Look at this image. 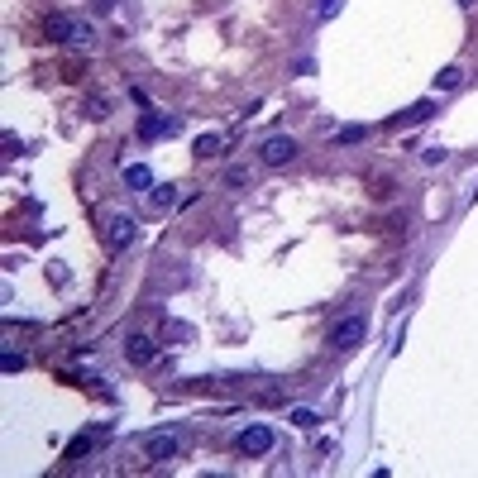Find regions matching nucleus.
I'll return each mask as SVG.
<instances>
[{
  "label": "nucleus",
  "instance_id": "nucleus-1",
  "mask_svg": "<svg viewBox=\"0 0 478 478\" xmlns=\"http://www.w3.org/2000/svg\"><path fill=\"white\" fill-rule=\"evenodd\" d=\"M139 454H144L149 464H168V459L182 454V440H177V430H153V435L139 440Z\"/></svg>",
  "mask_w": 478,
  "mask_h": 478
},
{
  "label": "nucleus",
  "instance_id": "nucleus-2",
  "mask_svg": "<svg viewBox=\"0 0 478 478\" xmlns=\"http://www.w3.org/2000/svg\"><path fill=\"white\" fill-rule=\"evenodd\" d=\"M48 39H57V43H91L96 39V29L86 25V20H77V15H53L48 20Z\"/></svg>",
  "mask_w": 478,
  "mask_h": 478
},
{
  "label": "nucleus",
  "instance_id": "nucleus-3",
  "mask_svg": "<svg viewBox=\"0 0 478 478\" xmlns=\"http://www.w3.org/2000/svg\"><path fill=\"white\" fill-rule=\"evenodd\" d=\"M364 335H369L364 316H345V320H335V330H330V345L340 349V354H349V349L364 345Z\"/></svg>",
  "mask_w": 478,
  "mask_h": 478
},
{
  "label": "nucleus",
  "instance_id": "nucleus-4",
  "mask_svg": "<svg viewBox=\"0 0 478 478\" xmlns=\"http://www.w3.org/2000/svg\"><path fill=\"white\" fill-rule=\"evenodd\" d=\"M259 158H264L268 168L292 163V158H296V139H292V134H273V139H264V144H259Z\"/></svg>",
  "mask_w": 478,
  "mask_h": 478
},
{
  "label": "nucleus",
  "instance_id": "nucleus-5",
  "mask_svg": "<svg viewBox=\"0 0 478 478\" xmlns=\"http://www.w3.org/2000/svg\"><path fill=\"white\" fill-rule=\"evenodd\" d=\"M134 239H139L134 215H110V220H106V244H110V249H130Z\"/></svg>",
  "mask_w": 478,
  "mask_h": 478
},
{
  "label": "nucleus",
  "instance_id": "nucleus-6",
  "mask_svg": "<svg viewBox=\"0 0 478 478\" xmlns=\"http://www.w3.org/2000/svg\"><path fill=\"white\" fill-rule=\"evenodd\" d=\"M273 440H278L273 425H244V430H239V450H244V454H268V450H273Z\"/></svg>",
  "mask_w": 478,
  "mask_h": 478
},
{
  "label": "nucleus",
  "instance_id": "nucleus-7",
  "mask_svg": "<svg viewBox=\"0 0 478 478\" xmlns=\"http://www.w3.org/2000/svg\"><path fill=\"white\" fill-rule=\"evenodd\" d=\"M182 120L177 115H144L139 120V139H163V134H177Z\"/></svg>",
  "mask_w": 478,
  "mask_h": 478
},
{
  "label": "nucleus",
  "instance_id": "nucleus-8",
  "mask_svg": "<svg viewBox=\"0 0 478 478\" xmlns=\"http://www.w3.org/2000/svg\"><path fill=\"white\" fill-rule=\"evenodd\" d=\"M125 359L139 364V369H149V364L158 359V345H153L149 335H130V340H125Z\"/></svg>",
  "mask_w": 478,
  "mask_h": 478
},
{
  "label": "nucleus",
  "instance_id": "nucleus-9",
  "mask_svg": "<svg viewBox=\"0 0 478 478\" xmlns=\"http://www.w3.org/2000/svg\"><path fill=\"white\" fill-rule=\"evenodd\" d=\"M125 182H130L134 191H153V172H149L144 163H130V168H125Z\"/></svg>",
  "mask_w": 478,
  "mask_h": 478
},
{
  "label": "nucleus",
  "instance_id": "nucleus-10",
  "mask_svg": "<svg viewBox=\"0 0 478 478\" xmlns=\"http://www.w3.org/2000/svg\"><path fill=\"white\" fill-rule=\"evenodd\" d=\"M149 201H153V211H168V206L177 201V186L172 182H153V196H149Z\"/></svg>",
  "mask_w": 478,
  "mask_h": 478
},
{
  "label": "nucleus",
  "instance_id": "nucleus-11",
  "mask_svg": "<svg viewBox=\"0 0 478 478\" xmlns=\"http://www.w3.org/2000/svg\"><path fill=\"white\" fill-rule=\"evenodd\" d=\"M220 144H225L220 134H201V139L191 144V153H196V158H215V153H220Z\"/></svg>",
  "mask_w": 478,
  "mask_h": 478
},
{
  "label": "nucleus",
  "instance_id": "nucleus-12",
  "mask_svg": "<svg viewBox=\"0 0 478 478\" xmlns=\"http://www.w3.org/2000/svg\"><path fill=\"white\" fill-rule=\"evenodd\" d=\"M397 120H402V125H421V120H430V101H416L411 110H402Z\"/></svg>",
  "mask_w": 478,
  "mask_h": 478
},
{
  "label": "nucleus",
  "instance_id": "nucleus-13",
  "mask_svg": "<svg viewBox=\"0 0 478 478\" xmlns=\"http://www.w3.org/2000/svg\"><path fill=\"white\" fill-rule=\"evenodd\" d=\"M459 81H464V72H459V67H445V72L435 77V91H454Z\"/></svg>",
  "mask_w": 478,
  "mask_h": 478
},
{
  "label": "nucleus",
  "instance_id": "nucleus-14",
  "mask_svg": "<svg viewBox=\"0 0 478 478\" xmlns=\"http://www.w3.org/2000/svg\"><path fill=\"white\" fill-rule=\"evenodd\" d=\"M364 134H369V130H364V125H345V130L335 134V139H340V144H359Z\"/></svg>",
  "mask_w": 478,
  "mask_h": 478
},
{
  "label": "nucleus",
  "instance_id": "nucleus-15",
  "mask_svg": "<svg viewBox=\"0 0 478 478\" xmlns=\"http://www.w3.org/2000/svg\"><path fill=\"white\" fill-rule=\"evenodd\" d=\"M340 5H345V0H320V5H316V20H335V15H340Z\"/></svg>",
  "mask_w": 478,
  "mask_h": 478
},
{
  "label": "nucleus",
  "instance_id": "nucleus-16",
  "mask_svg": "<svg viewBox=\"0 0 478 478\" xmlns=\"http://www.w3.org/2000/svg\"><path fill=\"white\" fill-rule=\"evenodd\" d=\"M292 425H301V430H316L320 416H316V411H292Z\"/></svg>",
  "mask_w": 478,
  "mask_h": 478
},
{
  "label": "nucleus",
  "instance_id": "nucleus-17",
  "mask_svg": "<svg viewBox=\"0 0 478 478\" xmlns=\"http://www.w3.org/2000/svg\"><path fill=\"white\" fill-rule=\"evenodd\" d=\"M0 364H5V373H15V369H25V354H5Z\"/></svg>",
  "mask_w": 478,
  "mask_h": 478
},
{
  "label": "nucleus",
  "instance_id": "nucleus-18",
  "mask_svg": "<svg viewBox=\"0 0 478 478\" xmlns=\"http://www.w3.org/2000/svg\"><path fill=\"white\" fill-rule=\"evenodd\" d=\"M86 110H91V120H106V115H110V106H106V101H91Z\"/></svg>",
  "mask_w": 478,
  "mask_h": 478
},
{
  "label": "nucleus",
  "instance_id": "nucleus-19",
  "mask_svg": "<svg viewBox=\"0 0 478 478\" xmlns=\"http://www.w3.org/2000/svg\"><path fill=\"white\" fill-rule=\"evenodd\" d=\"M459 5H464V10H474V5H478V0H459Z\"/></svg>",
  "mask_w": 478,
  "mask_h": 478
}]
</instances>
